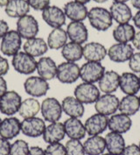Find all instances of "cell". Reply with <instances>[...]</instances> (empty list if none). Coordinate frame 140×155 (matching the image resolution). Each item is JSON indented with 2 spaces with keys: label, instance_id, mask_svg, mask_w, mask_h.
<instances>
[{
  "label": "cell",
  "instance_id": "obj_1",
  "mask_svg": "<svg viewBox=\"0 0 140 155\" xmlns=\"http://www.w3.org/2000/svg\"><path fill=\"white\" fill-rule=\"evenodd\" d=\"M88 18L91 26L99 32L107 31L113 24L109 11L103 7L91 8L88 12Z\"/></svg>",
  "mask_w": 140,
  "mask_h": 155
},
{
  "label": "cell",
  "instance_id": "obj_2",
  "mask_svg": "<svg viewBox=\"0 0 140 155\" xmlns=\"http://www.w3.org/2000/svg\"><path fill=\"white\" fill-rule=\"evenodd\" d=\"M22 46V38L16 30H9L0 45V50L5 56L12 57L17 54Z\"/></svg>",
  "mask_w": 140,
  "mask_h": 155
},
{
  "label": "cell",
  "instance_id": "obj_3",
  "mask_svg": "<svg viewBox=\"0 0 140 155\" xmlns=\"http://www.w3.org/2000/svg\"><path fill=\"white\" fill-rule=\"evenodd\" d=\"M74 97H76L83 104H95L98 99L100 90L94 83L83 82L75 87L74 91Z\"/></svg>",
  "mask_w": 140,
  "mask_h": 155
},
{
  "label": "cell",
  "instance_id": "obj_4",
  "mask_svg": "<svg viewBox=\"0 0 140 155\" xmlns=\"http://www.w3.org/2000/svg\"><path fill=\"white\" fill-rule=\"evenodd\" d=\"M105 68L101 62L87 61L80 68V78L83 82L96 83L105 73Z\"/></svg>",
  "mask_w": 140,
  "mask_h": 155
},
{
  "label": "cell",
  "instance_id": "obj_5",
  "mask_svg": "<svg viewBox=\"0 0 140 155\" xmlns=\"http://www.w3.org/2000/svg\"><path fill=\"white\" fill-rule=\"evenodd\" d=\"M22 103L21 96L14 90L6 91L0 97V111L6 116H12L18 112Z\"/></svg>",
  "mask_w": 140,
  "mask_h": 155
},
{
  "label": "cell",
  "instance_id": "obj_6",
  "mask_svg": "<svg viewBox=\"0 0 140 155\" xmlns=\"http://www.w3.org/2000/svg\"><path fill=\"white\" fill-rule=\"evenodd\" d=\"M11 64L18 73L22 74H31L35 72L37 68V61L35 58L25 52H18L12 56Z\"/></svg>",
  "mask_w": 140,
  "mask_h": 155
},
{
  "label": "cell",
  "instance_id": "obj_7",
  "mask_svg": "<svg viewBox=\"0 0 140 155\" xmlns=\"http://www.w3.org/2000/svg\"><path fill=\"white\" fill-rule=\"evenodd\" d=\"M16 31L25 40L35 38L39 33V23L33 15L27 14L18 19Z\"/></svg>",
  "mask_w": 140,
  "mask_h": 155
},
{
  "label": "cell",
  "instance_id": "obj_8",
  "mask_svg": "<svg viewBox=\"0 0 140 155\" xmlns=\"http://www.w3.org/2000/svg\"><path fill=\"white\" fill-rule=\"evenodd\" d=\"M41 111L44 119L50 123L59 121L63 112L61 104L54 97L46 98L41 104Z\"/></svg>",
  "mask_w": 140,
  "mask_h": 155
},
{
  "label": "cell",
  "instance_id": "obj_9",
  "mask_svg": "<svg viewBox=\"0 0 140 155\" xmlns=\"http://www.w3.org/2000/svg\"><path fill=\"white\" fill-rule=\"evenodd\" d=\"M56 78L61 83L72 84L80 78V67L75 62H62L57 67Z\"/></svg>",
  "mask_w": 140,
  "mask_h": 155
},
{
  "label": "cell",
  "instance_id": "obj_10",
  "mask_svg": "<svg viewBox=\"0 0 140 155\" xmlns=\"http://www.w3.org/2000/svg\"><path fill=\"white\" fill-rule=\"evenodd\" d=\"M119 99L114 94H104L100 96L95 103V109L97 113L104 116H112L118 110Z\"/></svg>",
  "mask_w": 140,
  "mask_h": 155
},
{
  "label": "cell",
  "instance_id": "obj_11",
  "mask_svg": "<svg viewBox=\"0 0 140 155\" xmlns=\"http://www.w3.org/2000/svg\"><path fill=\"white\" fill-rule=\"evenodd\" d=\"M24 89L33 97H42L47 95L50 87L47 81L41 76H30L24 82Z\"/></svg>",
  "mask_w": 140,
  "mask_h": 155
},
{
  "label": "cell",
  "instance_id": "obj_12",
  "mask_svg": "<svg viewBox=\"0 0 140 155\" xmlns=\"http://www.w3.org/2000/svg\"><path fill=\"white\" fill-rule=\"evenodd\" d=\"M134 54V49L129 43H116L108 49L107 55L110 61L122 63L129 61L132 54Z\"/></svg>",
  "mask_w": 140,
  "mask_h": 155
},
{
  "label": "cell",
  "instance_id": "obj_13",
  "mask_svg": "<svg viewBox=\"0 0 140 155\" xmlns=\"http://www.w3.org/2000/svg\"><path fill=\"white\" fill-rule=\"evenodd\" d=\"M42 18L49 26L60 28L66 23L67 17L63 10L56 5H48L42 11Z\"/></svg>",
  "mask_w": 140,
  "mask_h": 155
},
{
  "label": "cell",
  "instance_id": "obj_14",
  "mask_svg": "<svg viewBox=\"0 0 140 155\" xmlns=\"http://www.w3.org/2000/svg\"><path fill=\"white\" fill-rule=\"evenodd\" d=\"M46 129L45 121L40 117H29L25 118L21 122L22 133L30 138H38L42 136Z\"/></svg>",
  "mask_w": 140,
  "mask_h": 155
},
{
  "label": "cell",
  "instance_id": "obj_15",
  "mask_svg": "<svg viewBox=\"0 0 140 155\" xmlns=\"http://www.w3.org/2000/svg\"><path fill=\"white\" fill-rule=\"evenodd\" d=\"M109 117L100 113H96L90 117L84 124L86 132L90 136L102 134L108 128Z\"/></svg>",
  "mask_w": 140,
  "mask_h": 155
},
{
  "label": "cell",
  "instance_id": "obj_16",
  "mask_svg": "<svg viewBox=\"0 0 140 155\" xmlns=\"http://www.w3.org/2000/svg\"><path fill=\"white\" fill-rule=\"evenodd\" d=\"M108 50L99 42H90L83 46V54L87 61L101 62L107 55Z\"/></svg>",
  "mask_w": 140,
  "mask_h": 155
},
{
  "label": "cell",
  "instance_id": "obj_17",
  "mask_svg": "<svg viewBox=\"0 0 140 155\" xmlns=\"http://www.w3.org/2000/svg\"><path fill=\"white\" fill-rule=\"evenodd\" d=\"M67 34L70 41L74 43H78L83 45L88 41L89 32L87 26L83 22L72 21L67 25Z\"/></svg>",
  "mask_w": 140,
  "mask_h": 155
},
{
  "label": "cell",
  "instance_id": "obj_18",
  "mask_svg": "<svg viewBox=\"0 0 140 155\" xmlns=\"http://www.w3.org/2000/svg\"><path fill=\"white\" fill-rule=\"evenodd\" d=\"M132 121L131 117L123 113L113 114L109 118L108 128L110 131L124 134L131 130Z\"/></svg>",
  "mask_w": 140,
  "mask_h": 155
},
{
  "label": "cell",
  "instance_id": "obj_19",
  "mask_svg": "<svg viewBox=\"0 0 140 155\" xmlns=\"http://www.w3.org/2000/svg\"><path fill=\"white\" fill-rule=\"evenodd\" d=\"M120 74L116 71H105L102 78L98 81V88L100 91L104 94H113L119 88Z\"/></svg>",
  "mask_w": 140,
  "mask_h": 155
},
{
  "label": "cell",
  "instance_id": "obj_20",
  "mask_svg": "<svg viewBox=\"0 0 140 155\" xmlns=\"http://www.w3.org/2000/svg\"><path fill=\"white\" fill-rule=\"evenodd\" d=\"M119 88L125 95H136L140 90L139 77L133 72H124L120 75Z\"/></svg>",
  "mask_w": 140,
  "mask_h": 155
},
{
  "label": "cell",
  "instance_id": "obj_21",
  "mask_svg": "<svg viewBox=\"0 0 140 155\" xmlns=\"http://www.w3.org/2000/svg\"><path fill=\"white\" fill-rule=\"evenodd\" d=\"M21 131V122L17 117H6L0 124V137L11 140L16 138Z\"/></svg>",
  "mask_w": 140,
  "mask_h": 155
},
{
  "label": "cell",
  "instance_id": "obj_22",
  "mask_svg": "<svg viewBox=\"0 0 140 155\" xmlns=\"http://www.w3.org/2000/svg\"><path fill=\"white\" fill-rule=\"evenodd\" d=\"M64 12L67 18L71 21L83 22L84 19L88 18V9L85 5L81 4L76 1H70L65 4Z\"/></svg>",
  "mask_w": 140,
  "mask_h": 155
},
{
  "label": "cell",
  "instance_id": "obj_23",
  "mask_svg": "<svg viewBox=\"0 0 140 155\" xmlns=\"http://www.w3.org/2000/svg\"><path fill=\"white\" fill-rule=\"evenodd\" d=\"M42 136L44 141L47 144L60 142L66 136L64 124L59 121L51 123L49 125L46 126V129Z\"/></svg>",
  "mask_w": 140,
  "mask_h": 155
},
{
  "label": "cell",
  "instance_id": "obj_24",
  "mask_svg": "<svg viewBox=\"0 0 140 155\" xmlns=\"http://www.w3.org/2000/svg\"><path fill=\"white\" fill-rule=\"evenodd\" d=\"M109 12L114 19L118 24H126L132 19V12L126 3L113 2L110 5Z\"/></svg>",
  "mask_w": 140,
  "mask_h": 155
},
{
  "label": "cell",
  "instance_id": "obj_25",
  "mask_svg": "<svg viewBox=\"0 0 140 155\" xmlns=\"http://www.w3.org/2000/svg\"><path fill=\"white\" fill-rule=\"evenodd\" d=\"M57 67L55 61L50 57H41L37 61V72L39 76L49 81L56 77Z\"/></svg>",
  "mask_w": 140,
  "mask_h": 155
},
{
  "label": "cell",
  "instance_id": "obj_26",
  "mask_svg": "<svg viewBox=\"0 0 140 155\" xmlns=\"http://www.w3.org/2000/svg\"><path fill=\"white\" fill-rule=\"evenodd\" d=\"M23 49L25 53L28 54L32 57H41L47 52L48 46L44 39L35 37L26 40L23 45Z\"/></svg>",
  "mask_w": 140,
  "mask_h": 155
},
{
  "label": "cell",
  "instance_id": "obj_27",
  "mask_svg": "<svg viewBox=\"0 0 140 155\" xmlns=\"http://www.w3.org/2000/svg\"><path fill=\"white\" fill-rule=\"evenodd\" d=\"M61 107L63 112L70 117L80 118L84 114L85 108L83 103H81L78 99L74 97H67L61 103Z\"/></svg>",
  "mask_w": 140,
  "mask_h": 155
},
{
  "label": "cell",
  "instance_id": "obj_28",
  "mask_svg": "<svg viewBox=\"0 0 140 155\" xmlns=\"http://www.w3.org/2000/svg\"><path fill=\"white\" fill-rule=\"evenodd\" d=\"M64 124L66 135L70 139H84L86 135V129L82 121L76 117H69L67 119Z\"/></svg>",
  "mask_w": 140,
  "mask_h": 155
},
{
  "label": "cell",
  "instance_id": "obj_29",
  "mask_svg": "<svg viewBox=\"0 0 140 155\" xmlns=\"http://www.w3.org/2000/svg\"><path fill=\"white\" fill-rule=\"evenodd\" d=\"M108 153L112 155H122L125 148V140L122 134L110 131L105 136Z\"/></svg>",
  "mask_w": 140,
  "mask_h": 155
},
{
  "label": "cell",
  "instance_id": "obj_30",
  "mask_svg": "<svg viewBox=\"0 0 140 155\" xmlns=\"http://www.w3.org/2000/svg\"><path fill=\"white\" fill-rule=\"evenodd\" d=\"M5 11L9 17L19 18L29 13L30 5L26 0H10Z\"/></svg>",
  "mask_w": 140,
  "mask_h": 155
},
{
  "label": "cell",
  "instance_id": "obj_31",
  "mask_svg": "<svg viewBox=\"0 0 140 155\" xmlns=\"http://www.w3.org/2000/svg\"><path fill=\"white\" fill-rule=\"evenodd\" d=\"M86 155H102L106 149L105 139L100 135L90 136L83 143Z\"/></svg>",
  "mask_w": 140,
  "mask_h": 155
},
{
  "label": "cell",
  "instance_id": "obj_32",
  "mask_svg": "<svg viewBox=\"0 0 140 155\" xmlns=\"http://www.w3.org/2000/svg\"><path fill=\"white\" fill-rule=\"evenodd\" d=\"M140 109L139 98L136 95H126L119 101L118 110L129 117L135 115Z\"/></svg>",
  "mask_w": 140,
  "mask_h": 155
},
{
  "label": "cell",
  "instance_id": "obj_33",
  "mask_svg": "<svg viewBox=\"0 0 140 155\" xmlns=\"http://www.w3.org/2000/svg\"><path fill=\"white\" fill-rule=\"evenodd\" d=\"M135 34L136 31L132 25L119 24L113 31V38L117 43H129L132 41Z\"/></svg>",
  "mask_w": 140,
  "mask_h": 155
},
{
  "label": "cell",
  "instance_id": "obj_34",
  "mask_svg": "<svg viewBox=\"0 0 140 155\" xmlns=\"http://www.w3.org/2000/svg\"><path fill=\"white\" fill-rule=\"evenodd\" d=\"M67 31L60 28H54L50 32L47 37V46L53 50H58L62 48L67 43Z\"/></svg>",
  "mask_w": 140,
  "mask_h": 155
},
{
  "label": "cell",
  "instance_id": "obj_35",
  "mask_svg": "<svg viewBox=\"0 0 140 155\" xmlns=\"http://www.w3.org/2000/svg\"><path fill=\"white\" fill-rule=\"evenodd\" d=\"M40 110H41V104L36 98H26L22 101L20 104L18 114L25 119V118L35 117L39 113Z\"/></svg>",
  "mask_w": 140,
  "mask_h": 155
},
{
  "label": "cell",
  "instance_id": "obj_36",
  "mask_svg": "<svg viewBox=\"0 0 140 155\" xmlns=\"http://www.w3.org/2000/svg\"><path fill=\"white\" fill-rule=\"evenodd\" d=\"M83 47L74 42H68L61 48V55L66 61L76 62L83 57Z\"/></svg>",
  "mask_w": 140,
  "mask_h": 155
},
{
  "label": "cell",
  "instance_id": "obj_37",
  "mask_svg": "<svg viewBox=\"0 0 140 155\" xmlns=\"http://www.w3.org/2000/svg\"><path fill=\"white\" fill-rule=\"evenodd\" d=\"M67 155H86L83 144L78 139H69L65 145Z\"/></svg>",
  "mask_w": 140,
  "mask_h": 155
},
{
  "label": "cell",
  "instance_id": "obj_38",
  "mask_svg": "<svg viewBox=\"0 0 140 155\" xmlns=\"http://www.w3.org/2000/svg\"><path fill=\"white\" fill-rule=\"evenodd\" d=\"M29 145L22 139H18L12 145H11L10 155H28Z\"/></svg>",
  "mask_w": 140,
  "mask_h": 155
},
{
  "label": "cell",
  "instance_id": "obj_39",
  "mask_svg": "<svg viewBox=\"0 0 140 155\" xmlns=\"http://www.w3.org/2000/svg\"><path fill=\"white\" fill-rule=\"evenodd\" d=\"M45 155H67L66 147L60 142L49 144L45 149Z\"/></svg>",
  "mask_w": 140,
  "mask_h": 155
},
{
  "label": "cell",
  "instance_id": "obj_40",
  "mask_svg": "<svg viewBox=\"0 0 140 155\" xmlns=\"http://www.w3.org/2000/svg\"><path fill=\"white\" fill-rule=\"evenodd\" d=\"M129 68L133 73L140 74V52L134 53L129 60Z\"/></svg>",
  "mask_w": 140,
  "mask_h": 155
},
{
  "label": "cell",
  "instance_id": "obj_41",
  "mask_svg": "<svg viewBox=\"0 0 140 155\" xmlns=\"http://www.w3.org/2000/svg\"><path fill=\"white\" fill-rule=\"evenodd\" d=\"M31 8L35 11H43L50 5V0H26Z\"/></svg>",
  "mask_w": 140,
  "mask_h": 155
},
{
  "label": "cell",
  "instance_id": "obj_42",
  "mask_svg": "<svg viewBox=\"0 0 140 155\" xmlns=\"http://www.w3.org/2000/svg\"><path fill=\"white\" fill-rule=\"evenodd\" d=\"M122 155H140V148L136 144H132L125 147Z\"/></svg>",
  "mask_w": 140,
  "mask_h": 155
},
{
  "label": "cell",
  "instance_id": "obj_43",
  "mask_svg": "<svg viewBox=\"0 0 140 155\" xmlns=\"http://www.w3.org/2000/svg\"><path fill=\"white\" fill-rule=\"evenodd\" d=\"M11 144L9 140L0 137V155H10Z\"/></svg>",
  "mask_w": 140,
  "mask_h": 155
},
{
  "label": "cell",
  "instance_id": "obj_44",
  "mask_svg": "<svg viewBox=\"0 0 140 155\" xmlns=\"http://www.w3.org/2000/svg\"><path fill=\"white\" fill-rule=\"evenodd\" d=\"M10 69V64L6 58L0 55V76H4L8 73Z\"/></svg>",
  "mask_w": 140,
  "mask_h": 155
},
{
  "label": "cell",
  "instance_id": "obj_45",
  "mask_svg": "<svg viewBox=\"0 0 140 155\" xmlns=\"http://www.w3.org/2000/svg\"><path fill=\"white\" fill-rule=\"evenodd\" d=\"M9 25L6 21L0 19V39H3V37L8 33Z\"/></svg>",
  "mask_w": 140,
  "mask_h": 155
},
{
  "label": "cell",
  "instance_id": "obj_46",
  "mask_svg": "<svg viewBox=\"0 0 140 155\" xmlns=\"http://www.w3.org/2000/svg\"><path fill=\"white\" fill-rule=\"evenodd\" d=\"M28 155H45V151L40 147H32Z\"/></svg>",
  "mask_w": 140,
  "mask_h": 155
},
{
  "label": "cell",
  "instance_id": "obj_47",
  "mask_svg": "<svg viewBox=\"0 0 140 155\" xmlns=\"http://www.w3.org/2000/svg\"><path fill=\"white\" fill-rule=\"evenodd\" d=\"M7 91V82L3 76H0V97Z\"/></svg>",
  "mask_w": 140,
  "mask_h": 155
},
{
  "label": "cell",
  "instance_id": "obj_48",
  "mask_svg": "<svg viewBox=\"0 0 140 155\" xmlns=\"http://www.w3.org/2000/svg\"><path fill=\"white\" fill-rule=\"evenodd\" d=\"M132 44H133L135 48L140 50V31L136 33L133 40H132Z\"/></svg>",
  "mask_w": 140,
  "mask_h": 155
},
{
  "label": "cell",
  "instance_id": "obj_49",
  "mask_svg": "<svg viewBox=\"0 0 140 155\" xmlns=\"http://www.w3.org/2000/svg\"><path fill=\"white\" fill-rule=\"evenodd\" d=\"M132 20L134 22L135 26L140 29V11H138L134 16L132 17Z\"/></svg>",
  "mask_w": 140,
  "mask_h": 155
},
{
  "label": "cell",
  "instance_id": "obj_50",
  "mask_svg": "<svg viewBox=\"0 0 140 155\" xmlns=\"http://www.w3.org/2000/svg\"><path fill=\"white\" fill-rule=\"evenodd\" d=\"M132 6L140 11V0H131Z\"/></svg>",
  "mask_w": 140,
  "mask_h": 155
},
{
  "label": "cell",
  "instance_id": "obj_51",
  "mask_svg": "<svg viewBox=\"0 0 140 155\" xmlns=\"http://www.w3.org/2000/svg\"><path fill=\"white\" fill-rule=\"evenodd\" d=\"M10 0H0V7H5Z\"/></svg>",
  "mask_w": 140,
  "mask_h": 155
},
{
  "label": "cell",
  "instance_id": "obj_52",
  "mask_svg": "<svg viewBox=\"0 0 140 155\" xmlns=\"http://www.w3.org/2000/svg\"><path fill=\"white\" fill-rule=\"evenodd\" d=\"M74 1L79 2V3L83 4V5H86V4H88V3H90V0H74Z\"/></svg>",
  "mask_w": 140,
  "mask_h": 155
},
{
  "label": "cell",
  "instance_id": "obj_53",
  "mask_svg": "<svg viewBox=\"0 0 140 155\" xmlns=\"http://www.w3.org/2000/svg\"><path fill=\"white\" fill-rule=\"evenodd\" d=\"M94 1L96 2V3H98V4H103V3H105L108 0H94Z\"/></svg>",
  "mask_w": 140,
  "mask_h": 155
},
{
  "label": "cell",
  "instance_id": "obj_54",
  "mask_svg": "<svg viewBox=\"0 0 140 155\" xmlns=\"http://www.w3.org/2000/svg\"><path fill=\"white\" fill-rule=\"evenodd\" d=\"M129 0H114V2H121V3H126Z\"/></svg>",
  "mask_w": 140,
  "mask_h": 155
},
{
  "label": "cell",
  "instance_id": "obj_55",
  "mask_svg": "<svg viewBox=\"0 0 140 155\" xmlns=\"http://www.w3.org/2000/svg\"><path fill=\"white\" fill-rule=\"evenodd\" d=\"M102 155H112V154H110V153H103Z\"/></svg>",
  "mask_w": 140,
  "mask_h": 155
},
{
  "label": "cell",
  "instance_id": "obj_56",
  "mask_svg": "<svg viewBox=\"0 0 140 155\" xmlns=\"http://www.w3.org/2000/svg\"><path fill=\"white\" fill-rule=\"evenodd\" d=\"M1 122H2V119L0 118V124H1Z\"/></svg>",
  "mask_w": 140,
  "mask_h": 155
},
{
  "label": "cell",
  "instance_id": "obj_57",
  "mask_svg": "<svg viewBox=\"0 0 140 155\" xmlns=\"http://www.w3.org/2000/svg\"><path fill=\"white\" fill-rule=\"evenodd\" d=\"M138 98H139V103H140V96H139V97H138Z\"/></svg>",
  "mask_w": 140,
  "mask_h": 155
},
{
  "label": "cell",
  "instance_id": "obj_58",
  "mask_svg": "<svg viewBox=\"0 0 140 155\" xmlns=\"http://www.w3.org/2000/svg\"><path fill=\"white\" fill-rule=\"evenodd\" d=\"M138 147H139V148H140V141H139V146H138Z\"/></svg>",
  "mask_w": 140,
  "mask_h": 155
},
{
  "label": "cell",
  "instance_id": "obj_59",
  "mask_svg": "<svg viewBox=\"0 0 140 155\" xmlns=\"http://www.w3.org/2000/svg\"><path fill=\"white\" fill-rule=\"evenodd\" d=\"M138 77H139V82H140V75H139V76H138Z\"/></svg>",
  "mask_w": 140,
  "mask_h": 155
}]
</instances>
